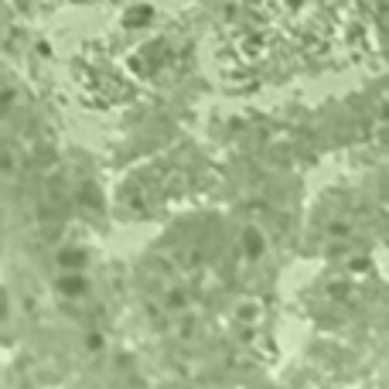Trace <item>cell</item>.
I'll return each instance as SVG.
<instances>
[{"label": "cell", "mask_w": 389, "mask_h": 389, "mask_svg": "<svg viewBox=\"0 0 389 389\" xmlns=\"http://www.w3.org/2000/svg\"><path fill=\"white\" fill-rule=\"evenodd\" d=\"M246 253H249V257L263 253V236H259V233H246Z\"/></svg>", "instance_id": "6da1fadb"}, {"label": "cell", "mask_w": 389, "mask_h": 389, "mask_svg": "<svg viewBox=\"0 0 389 389\" xmlns=\"http://www.w3.org/2000/svg\"><path fill=\"white\" fill-rule=\"evenodd\" d=\"M259 318V304H242L239 307V321H257Z\"/></svg>", "instance_id": "7a4b0ae2"}, {"label": "cell", "mask_w": 389, "mask_h": 389, "mask_svg": "<svg viewBox=\"0 0 389 389\" xmlns=\"http://www.w3.org/2000/svg\"><path fill=\"white\" fill-rule=\"evenodd\" d=\"M62 290H65V294H72V297H75V294H82V290H86V283L79 280V277H72V280H62Z\"/></svg>", "instance_id": "3957f363"}]
</instances>
